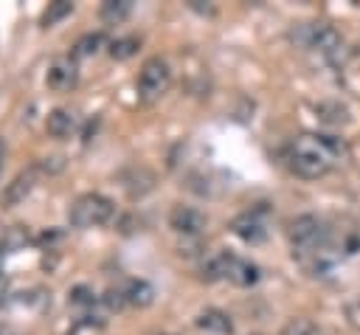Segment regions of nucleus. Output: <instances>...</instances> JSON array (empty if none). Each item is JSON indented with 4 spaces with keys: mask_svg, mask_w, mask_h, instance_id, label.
<instances>
[{
    "mask_svg": "<svg viewBox=\"0 0 360 335\" xmlns=\"http://www.w3.org/2000/svg\"><path fill=\"white\" fill-rule=\"evenodd\" d=\"M194 324H197L200 329L211 332V335H231V332H233V321H231V315L222 312V310H217V307L202 310V312L194 318Z\"/></svg>",
    "mask_w": 360,
    "mask_h": 335,
    "instance_id": "11",
    "label": "nucleus"
},
{
    "mask_svg": "<svg viewBox=\"0 0 360 335\" xmlns=\"http://www.w3.org/2000/svg\"><path fill=\"white\" fill-rule=\"evenodd\" d=\"M45 129H48L53 138H68V135L76 129V115H73L70 110H65V107H56V110L48 113Z\"/></svg>",
    "mask_w": 360,
    "mask_h": 335,
    "instance_id": "12",
    "label": "nucleus"
},
{
    "mask_svg": "<svg viewBox=\"0 0 360 335\" xmlns=\"http://www.w3.org/2000/svg\"><path fill=\"white\" fill-rule=\"evenodd\" d=\"M340 158H346V144L326 132H304L287 146V163L304 180L326 177Z\"/></svg>",
    "mask_w": 360,
    "mask_h": 335,
    "instance_id": "1",
    "label": "nucleus"
},
{
    "mask_svg": "<svg viewBox=\"0 0 360 335\" xmlns=\"http://www.w3.org/2000/svg\"><path fill=\"white\" fill-rule=\"evenodd\" d=\"M3 155H6V144H3V138H0V172H3Z\"/></svg>",
    "mask_w": 360,
    "mask_h": 335,
    "instance_id": "22",
    "label": "nucleus"
},
{
    "mask_svg": "<svg viewBox=\"0 0 360 335\" xmlns=\"http://www.w3.org/2000/svg\"><path fill=\"white\" fill-rule=\"evenodd\" d=\"M169 84H172V68H169V62L160 59V56L146 59L143 68H141V73H138V96H141V101H146V104L158 101L169 90Z\"/></svg>",
    "mask_w": 360,
    "mask_h": 335,
    "instance_id": "6",
    "label": "nucleus"
},
{
    "mask_svg": "<svg viewBox=\"0 0 360 335\" xmlns=\"http://www.w3.org/2000/svg\"><path fill=\"white\" fill-rule=\"evenodd\" d=\"M101 42H104L101 34H84V37L76 42V56H90V53H96Z\"/></svg>",
    "mask_w": 360,
    "mask_h": 335,
    "instance_id": "19",
    "label": "nucleus"
},
{
    "mask_svg": "<svg viewBox=\"0 0 360 335\" xmlns=\"http://www.w3.org/2000/svg\"><path fill=\"white\" fill-rule=\"evenodd\" d=\"M138 37H118L110 42V56L112 59H129L135 51H138Z\"/></svg>",
    "mask_w": 360,
    "mask_h": 335,
    "instance_id": "16",
    "label": "nucleus"
},
{
    "mask_svg": "<svg viewBox=\"0 0 360 335\" xmlns=\"http://www.w3.org/2000/svg\"><path fill=\"white\" fill-rule=\"evenodd\" d=\"M34 180H37V172H34V169L20 172V175H17V177L3 189V194H0V206H3V208H14L17 203H22V200L31 194Z\"/></svg>",
    "mask_w": 360,
    "mask_h": 335,
    "instance_id": "10",
    "label": "nucleus"
},
{
    "mask_svg": "<svg viewBox=\"0 0 360 335\" xmlns=\"http://www.w3.org/2000/svg\"><path fill=\"white\" fill-rule=\"evenodd\" d=\"M45 79H48V87H53V90H70V87H76L79 68H76V62L70 56H56L51 62Z\"/></svg>",
    "mask_w": 360,
    "mask_h": 335,
    "instance_id": "9",
    "label": "nucleus"
},
{
    "mask_svg": "<svg viewBox=\"0 0 360 335\" xmlns=\"http://www.w3.org/2000/svg\"><path fill=\"white\" fill-rule=\"evenodd\" d=\"M169 225L183 236H200L208 225V217L194 206H174L169 214Z\"/></svg>",
    "mask_w": 360,
    "mask_h": 335,
    "instance_id": "8",
    "label": "nucleus"
},
{
    "mask_svg": "<svg viewBox=\"0 0 360 335\" xmlns=\"http://www.w3.org/2000/svg\"><path fill=\"white\" fill-rule=\"evenodd\" d=\"M0 335H22V332L14 329V327H0Z\"/></svg>",
    "mask_w": 360,
    "mask_h": 335,
    "instance_id": "21",
    "label": "nucleus"
},
{
    "mask_svg": "<svg viewBox=\"0 0 360 335\" xmlns=\"http://www.w3.org/2000/svg\"><path fill=\"white\" fill-rule=\"evenodd\" d=\"M287 236H290V245H292V256H298V262H304L307 256L326 248V225L315 214H298L290 222Z\"/></svg>",
    "mask_w": 360,
    "mask_h": 335,
    "instance_id": "3",
    "label": "nucleus"
},
{
    "mask_svg": "<svg viewBox=\"0 0 360 335\" xmlns=\"http://www.w3.org/2000/svg\"><path fill=\"white\" fill-rule=\"evenodd\" d=\"M73 11V3H68V0H56V3H51L48 8H45V14H42V25H56L62 17H68Z\"/></svg>",
    "mask_w": 360,
    "mask_h": 335,
    "instance_id": "18",
    "label": "nucleus"
},
{
    "mask_svg": "<svg viewBox=\"0 0 360 335\" xmlns=\"http://www.w3.org/2000/svg\"><path fill=\"white\" fill-rule=\"evenodd\" d=\"M231 231H233L242 242H248V245H259V242L267 239V220H264L259 211H242V214L233 217Z\"/></svg>",
    "mask_w": 360,
    "mask_h": 335,
    "instance_id": "7",
    "label": "nucleus"
},
{
    "mask_svg": "<svg viewBox=\"0 0 360 335\" xmlns=\"http://www.w3.org/2000/svg\"><path fill=\"white\" fill-rule=\"evenodd\" d=\"M121 293H124V301L132 304V307H146V304H152V298H155L152 284L143 282V279H132V282H127V287H124Z\"/></svg>",
    "mask_w": 360,
    "mask_h": 335,
    "instance_id": "13",
    "label": "nucleus"
},
{
    "mask_svg": "<svg viewBox=\"0 0 360 335\" xmlns=\"http://www.w3.org/2000/svg\"><path fill=\"white\" fill-rule=\"evenodd\" d=\"M346 318H349V324H352L354 329H360V301H352V304L346 307Z\"/></svg>",
    "mask_w": 360,
    "mask_h": 335,
    "instance_id": "20",
    "label": "nucleus"
},
{
    "mask_svg": "<svg viewBox=\"0 0 360 335\" xmlns=\"http://www.w3.org/2000/svg\"><path fill=\"white\" fill-rule=\"evenodd\" d=\"M129 11H132V3L129 0H107L104 6H101V20L104 23H121V20H127L129 17Z\"/></svg>",
    "mask_w": 360,
    "mask_h": 335,
    "instance_id": "15",
    "label": "nucleus"
},
{
    "mask_svg": "<svg viewBox=\"0 0 360 335\" xmlns=\"http://www.w3.org/2000/svg\"><path fill=\"white\" fill-rule=\"evenodd\" d=\"M295 45H301L304 51H318V53H338L343 48V37L338 28H332L329 23H304L292 31Z\"/></svg>",
    "mask_w": 360,
    "mask_h": 335,
    "instance_id": "5",
    "label": "nucleus"
},
{
    "mask_svg": "<svg viewBox=\"0 0 360 335\" xmlns=\"http://www.w3.org/2000/svg\"><path fill=\"white\" fill-rule=\"evenodd\" d=\"M315 113H318V118H321L323 124H332V127H340V124L349 121V110H346L340 101H321V104L315 107Z\"/></svg>",
    "mask_w": 360,
    "mask_h": 335,
    "instance_id": "14",
    "label": "nucleus"
},
{
    "mask_svg": "<svg viewBox=\"0 0 360 335\" xmlns=\"http://www.w3.org/2000/svg\"><path fill=\"white\" fill-rule=\"evenodd\" d=\"M278 335H321V329L309 318H290Z\"/></svg>",
    "mask_w": 360,
    "mask_h": 335,
    "instance_id": "17",
    "label": "nucleus"
},
{
    "mask_svg": "<svg viewBox=\"0 0 360 335\" xmlns=\"http://www.w3.org/2000/svg\"><path fill=\"white\" fill-rule=\"evenodd\" d=\"M202 276L205 279H225L236 287H250L262 279L259 265L250 259H242L236 253H214L208 262H202Z\"/></svg>",
    "mask_w": 360,
    "mask_h": 335,
    "instance_id": "2",
    "label": "nucleus"
},
{
    "mask_svg": "<svg viewBox=\"0 0 360 335\" xmlns=\"http://www.w3.org/2000/svg\"><path fill=\"white\" fill-rule=\"evenodd\" d=\"M115 214V203L98 191H84L79 194L70 208H68V220L73 228H98L107 225Z\"/></svg>",
    "mask_w": 360,
    "mask_h": 335,
    "instance_id": "4",
    "label": "nucleus"
}]
</instances>
